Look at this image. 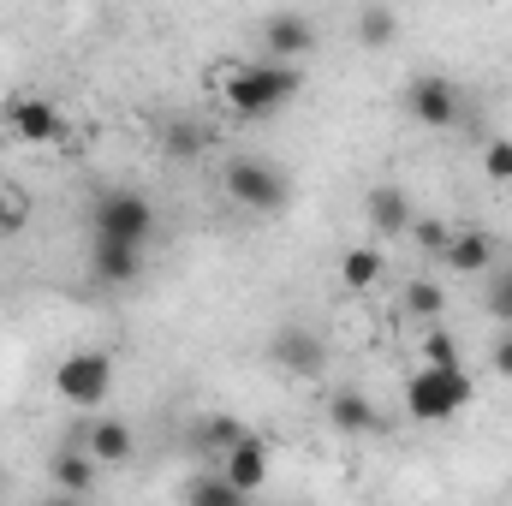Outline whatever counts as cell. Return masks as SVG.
Returning a JSON list of instances; mask_svg holds the SVG:
<instances>
[{"instance_id": "cell-24", "label": "cell", "mask_w": 512, "mask_h": 506, "mask_svg": "<svg viewBox=\"0 0 512 506\" xmlns=\"http://www.w3.org/2000/svg\"><path fill=\"white\" fill-rule=\"evenodd\" d=\"M411 239H417V251L441 256L447 239H453V227H447V221H429V215H411Z\"/></svg>"}, {"instance_id": "cell-11", "label": "cell", "mask_w": 512, "mask_h": 506, "mask_svg": "<svg viewBox=\"0 0 512 506\" xmlns=\"http://www.w3.org/2000/svg\"><path fill=\"white\" fill-rule=\"evenodd\" d=\"M411 197L399 191V185H376L370 197H364V221H370V233L376 239H399V233H411Z\"/></svg>"}, {"instance_id": "cell-1", "label": "cell", "mask_w": 512, "mask_h": 506, "mask_svg": "<svg viewBox=\"0 0 512 506\" xmlns=\"http://www.w3.org/2000/svg\"><path fill=\"white\" fill-rule=\"evenodd\" d=\"M298 90H304L298 60H256V66H227L221 72V102L239 120H274L280 108H292Z\"/></svg>"}, {"instance_id": "cell-29", "label": "cell", "mask_w": 512, "mask_h": 506, "mask_svg": "<svg viewBox=\"0 0 512 506\" xmlns=\"http://www.w3.org/2000/svg\"><path fill=\"white\" fill-rule=\"evenodd\" d=\"M0 495H6V483H0Z\"/></svg>"}, {"instance_id": "cell-18", "label": "cell", "mask_w": 512, "mask_h": 506, "mask_svg": "<svg viewBox=\"0 0 512 506\" xmlns=\"http://www.w3.org/2000/svg\"><path fill=\"white\" fill-rule=\"evenodd\" d=\"M185 501H197V506H239L245 495H239V483L215 465V471H203V477H191V483H185Z\"/></svg>"}, {"instance_id": "cell-10", "label": "cell", "mask_w": 512, "mask_h": 506, "mask_svg": "<svg viewBox=\"0 0 512 506\" xmlns=\"http://www.w3.org/2000/svg\"><path fill=\"white\" fill-rule=\"evenodd\" d=\"M262 48H268V60H304L316 48V24L304 12H274V18H262Z\"/></svg>"}, {"instance_id": "cell-27", "label": "cell", "mask_w": 512, "mask_h": 506, "mask_svg": "<svg viewBox=\"0 0 512 506\" xmlns=\"http://www.w3.org/2000/svg\"><path fill=\"white\" fill-rule=\"evenodd\" d=\"M489 364H495V376H507V381H512V328L501 334V340H495V358H489Z\"/></svg>"}, {"instance_id": "cell-15", "label": "cell", "mask_w": 512, "mask_h": 506, "mask_svg": "<svg viewBox=\"0 0 512 506\" xmlns=\"http://www.w3.org/2000/svg\"><path fill=\"white\" fill-rule=\"evenodd\" d=\"M441 262L453 268V274H483L489 262H495V239L489 233H477V227H453V239H447V251H441Z\"/></svg>"}, {"instance_id": "cell-28", "label": "cell", "mask_w": 512, "mask_h": 506, "mask_svg": "<svg viewBox=\"0 0 512 506\" xmlns=\"http://www.w3.org/2000/svg\"><path fill=\"white\" fill-rule=\"evenodd\" d=\"M495 310H501V316H507V322H512V268H507V280L495 286Z\"/></svg>"}, {"instance_id": "cell-7", "label": "cell", "mask_w": 512, "mask_h": 506, "mask_svg": "<svg viewBox=\"0 0 512 506\" xmlns=\"http://www.w3.org/2000/svg\"><path fill=\"white\" fill-rule=\"evenodd\" d=\"M268 364H280L286 376H316V370L328 364V346H322V334H310L304 322H286V328H274V340H268Z\"/></svg>"}, {"instance_id": "cell-26", "label": "cell", "mask_w": 512, "mask_h": 506, "mask_svg": "<svg viewBox=\"0 0 512 506\" xmlns=\"http://www.w3.org/2000/svg\"><path fill=\"white\" fill-rule=\"evenodd\" d=\"M24 227V197H12L6 185H0V239H12Z\"/></svg>"}, {"instance_id": "cell-20", "label": "cell", "mask_w": 512, "mask_h": 506, "mask_svg": "<svg viewBox=\"0 0 512 506\" xmlns=\"http://www.w3.org/2000/svg\"><path fill=\"white\" fill-rule=\"evenodd\" d=\"M382 251H376V245H358V251H346L340 256V280H346V286H352V292H364V286H376V280H382Z\"/></svg>"}, {"instance_id": "cell-13", "label": "cell", "mask_w": 512, "mask_h": 506, "mask_svg": "<svg viewBox=\"0 0 512 506\" xmlns=\"http://www.w3.org/2000/svg\"><path fill=\"white\" fill-rule=\"evenodd\" d=\"M84 453L96 465H126L131 453H137V435H131V423H120V417H96L84 429Z\"/></svg>"}, {"instance_id": "cell-14", "label": "cell", "mask_w": 512, "mask_h": 506, "mask_svg": "<svg viewBox=\"0 0 512 506\" xmlns=\"http://www.w3.org/2000/svg\"><path fill=\"white\" fill-rule=\"evenodd\" d=\"M328 423H334L340 435H376V429H382V411H376V399H370V393L346 387V393H334V399H328Z\"/></svg>"}, {"instance_id": "cell-25", "label": "cell", "mask_w": 512, "mask_h": 506, "mask_svg": "<svg viewBox=\"0 0 512 506\" xmlns=\"http://www.w3.org/2000/svg\"><path fill=\"white\" fill-rule=\"evenodd\" d=\"M483 167H489V179H512V137H489V149H483Z\"/></svg>"}, {"instance_id": "cell-3", "label": "cell", "mask_w": 512, "mask_h": 506, "mask_svg": "<svg viewBox=\"0 0 512 506\" xmlns=\"http://www.w3.org/2000/svg\"><path fill=\"white\" fill-rule=\"evenodd\" d=\"M221 191L256 215V221H268V215H280L286 203H292V185H286V173L274 167V161H262V155H233L227 167H221Z\"/></svg>"}, {"instance_id": "cell-4", "label": "cell", "mask_w": 512, "mask_h": 506, "mask_svg": "<svg viewBox=\"0 0 512 506\" xmlns=\"http://www.w3.org/2000/svg\"><path fill=\"white\" fill-rule=\"evenodd\" d=\"M54 393L66 399V405H78V411H102L108 399H114V358L108 352H72L60 370H54Z\"/></svg>"}, {"instance_id": "cell-17", "label": "cell", "mask_w": 512, "mask_h": 506, "mask_svg": "<svg viewBox=\"0 0 512 506\" xmlns=\"http://www.w3.org/2000/svg\"><path fill=\"white\" fill-rule=\"evenodd\" d=\"M209 149V126H197V120H167L161 126V155L167 161H197Z\"/></svg>"}, {"instance_id": "cell-12", "label": "cell", "mask_w": 512, "mask_h": 506, "mask_svg": "<svg viewBox=\"0 0 512 506\" xmlns=\"http://www.w3.org/2000/svg\"><path fill=\"white\" fill-rule=\"evenodd\" d=\"M90 268L102 286H131L143 274V245H126V239H102L96 233V251H90Z\"/></svg>"}, {"instance_id": "cell-9", "label": "cell", "mask_w": 512, "mask_h": 506, "mask_svg": "<svg viewBox=\"0 0 512 506\" xmlns=\"http://www.w3.org/2000/svg\"><path fill=\"white\" fill-rule=\"evenodd\" d=\"M215 465H221V471L239 483V495H256V489L268 483V441H262L256 429H245V435H239V441H233V447L215 459Z\"/></svg>"}, {"instance_id": "cell-2", "label": "cell", "mask_w": 512, "mask_h": 506, "mask_svg": "<svg viewBox=\"0 0 512 506\" xmlns=\"http://www.w3.org/2000/svg\"><path fill=\"white\" fill-rule=\"evenodd\" d=\"M471 399H477V381L465 376V364H453V370L423 364V370L405 376V417H411V423H447V417H459Z\"/></svg>"}, {"instance_id": "cell-19", "label": "cell", "mask_w": 512, "mask_h": 506, "mask_svg": "<svg viewBox=\"0 0 512 506\" xmlns=\"http://www.w3.org/2000/svg\"><path fill=\"white\" fill-rule=\"evenodd\" d=\"M393 36H399V12H393L387 0H370V6L358 12V42H364V48H387Z\"/></svg>"}, {"instance_id": "cell-8", "label": "cell", "mask_w": 512, "mask_h": 506, "mask_svg": "<svg viewBox=\"0 0 512 506\" xmlns=\"http://www.w3.org/2000/svg\"><path fill=\"white\" fill-rule=\"evenodd\" d=\"M0 120L18 131V143H54V137L66 131L60 126V108H54L48 96H12Z\"/></svg>"}, {"instance_id": "cell-21", "label": "cell", "mask_w": 512, "mask_h": 506, "mask_svg": "<svg viewBox=\"0 0 512 506\" xmlns=\"http://www.w3.org/2000/svg\"><path fill=\"white\" fill-rule=\"evenodd\" d=\"M399 310H405V316H423V322H435V316H447V292H441L435 280H405V298H399Z\"/></svg>"}, {"instance_id": "cell-6", "label": "cell", "mask_w": 512, "mask_h": 506, "mask_svg": "<svg viewBox=\"0 0 512 506\" xmlns=\"http://www.w3.org/2000/svg\"><path fill=\"white\" fill-rule=\"evenodd\" d=\"M405 114H411L417 126H429V131L459 126V114H465V102H459V84H453V78H441V72H423V78H411V84H405Z\"/></svg>"}, {"instance_id": "cell-22", "label": "cell", "mask_w": 512, "mask_h": 506, "mask_svg": "<svg viewBox=\"0 0 512 506\" xmlns=\"http://www.w3.org/2000/svg\"><path fill=\"white\" fill-rule=\"evenodd\" d=\"M239 435H245V423H239V417H209V423L197 429V441H203V453H209V459H221Z\"/></svg>"}, {"instance_id": "cell-5", "label": "cell", "mask_w": 512, "mask_h": 506, "mask_svg": "<svg viewBox=\"0 0 512 506\" xmlns=\"http://www.w3.org/2000/svg\"><path fill=\"white\" fill-rule=\"evenodd\" d=\"M96 233L102 239H126V245H149L155 239V203L143 191H108L96 203Z\"/></svg>"}, {"instance_id": "cell-23", "label": "cell", "mask_w": 512, "mask_h": 506, "mask_svg": "<svg viewBox=\"0 0 512 506\" xmlns=\"http://www.w3.org/2000/svg\"><path fill=\"white\" fill-rule=\"evenodd\" d=\"M423 358L429 364H441V370H453V364H465V352H459V340L441 328V322H429V334H423Z\"/></svg>"}, {"instance_id": "cell-16", "label": "cell", "mask_w": 512, "mask_h": 506, "mask_svg": "<svg viewBox=\"0 0 512 506\" xmlns=\"http://www.w3.org/2000/svg\"><path fill=\"white\" fill-rule=\"evenodd\" d=\"M96 471H102V465H96L90 453H54V459H48V483H54L60 495H90V489H96Z\"/></svg>"}]
</instances>
